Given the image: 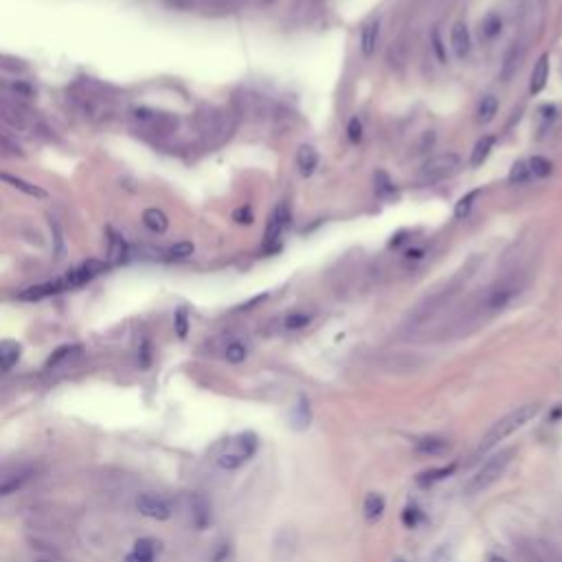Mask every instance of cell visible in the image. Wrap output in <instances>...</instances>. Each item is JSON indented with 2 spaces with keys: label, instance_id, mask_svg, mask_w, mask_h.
<instances>
[{
  "label": "cell",
  "instance_id": "cell-1",
  "mask_svg": "<svg viewBox=\"0 0 562 562\" xmlns=\"http://www.w3.org/2000/svg\"><path fill=\"white\" fill-rule=\"evenodd\" d=\"M540 413V404L538 402H530V404H523L518 409H514L512 413H507L503 415V418L485 433V438L479 446V455L481 452H487V450H492L497 444H501L503 440H507L510 435H514L516 430H521L523 426H528L536 415Z\"/></svg>",
  "mask_w": 562,
  "mask_h": 562
},
{
  "label": "cell",
  "instance_id": "cell-2",
  "mask_svg": "<svg viewBox=\"0 0 562 562\" xmlns=\"http://www.w3.org/2000/svg\"><path fill=\"white\" fill-rule=\"evenodd\" d=\"M514 459V448H505L501 452H494L492 457H487L481 468L477 470V473L468 479V483L464 485V490L466 494H479V492H485L487 487L494 485L503 475H505V470L507 466L512 464Z\"/></svg>",
  "mask_w": 562,
  "mask_h": 562
},
{
  "label": "cell",
  "instance_id": "cell-3",
  "mask_svg": "<svg viewBox=\"0 0 562 562\" xmlns=\"http://www.w3.org/2000/svg\"><path fill=\"white\" fill-rule=\"evenodd\" d=\"M257 446H260V442H257L255 433L238 435V438L231 442V446L224 452H220V457H217V468L229 470V473L231 470H238L240 466H244L253 455H255Z\"/></svg>",
  "mask_w": 562,
  "mask_h": 562
},
{
  "label": "cell",
  "instance_id": "cell-4",
  "mask_svg": "<svg viewBox=\"0 0 562 562\" xmlns=\"http://www.w3.org/2000/svg\"><path fill=\"white\" fill-rule=\"evenodd\" d=\"M516 551L525 562H562L549 542L532 536H521L516 540Z\"/></svg>",
  "mask_w": 562,
  "mask_h": 562
},
{
  "label": "cell",
  "instance_id": "cell-5",
  "mask_svg": "<svg viewBox=\"0 0 562 562\" xmlns=\"http://www.w3.org/2000/svg\"><path fill=\"white\" fill-rule=\"evenodd\" d=\"M461 167V158L457 154H438L428 158L424 165L420 167V176L424 180H442V178H448L452 174H457Z\"/></svg>",
  "mask_w": 562,
  "mask_h": 562
},
{
  "label": "cell",
  "instance_id": "cell-6",
  "mask_svg": "<svg viewBox=\"0 0 562 562\" xmlns=\"http://www.w3.org/2000/svg\"><path fill=\"white\" fill-rule=\"evenodd\" d=\"M136 505V510L143 514V516H148L152 521H167L172 518V503L165 499V497H160V494H154V492H143L136 497L134 501Z\"/></svg>",
  "mask_w": 562,
  "mask_h": 562
},
{
  "label": "cell",
  "instance_id": "cell-7",
  "mask_svg": "<svg viewBox=\"0 0 562 562\" xmlns=\"http://www.w3.org/2000/svg\"><path fill=\"white\" fill-rule=\"evenodd\" d=\"M290 220H293V215H290V209L288 205H277L273 215H270V222H268V229H266V240H264V246L270 248L275 246L281 238V233L290 226Z\"/></svg>",
  "mask_w": 562,
  "mask_h": 562
},
{
  "label": "cell",
  "instance_id": "cell-8",
  "mask_svg": "<svg viewBox=\"0 0 562 562\" xmlns=\"http://www.w3.org/2000/svg\"><path fill=\"white\" fill-rule=\"evenodd\" d=\"M134 121L141 130L145 132H167L172 130L174 121L167 117V115H160V113H152V110H136L134 113Z\"/></svg>",
  "mask_w": 562,
  "mask_h": 562
},
{
  "label": "cell",
  "instance_id": "cell-9",
  "mask_svg": "<svg viewBox=\"0 0 562 562\" xmlns=\"http://www.w3.org/2000/svg\"><path fill=\"white\" fill-rule=\"evenodd\" d=\"M450 450V442L446 438H438V435H426L420 438L415 444V452H420L424 457H442Z\"/></svg>",
  "mask_w": 562,
  "mask_h": 562
},
{
  "label": "cell",
  "instance_id": "cell-10",
  "mask_svg": "<svg viewBox=\"0 0 562 562\" xmlns=\"http://www.w3.org/2000/svg\"><path fill=\"white\" fill-rule=\"evenodd\" d=\"M158 551V542L154 538H141L134 542V549L128 554L125 562H154Z\"/></svg>",
  "mask_w": 562,
  "mask_h": 562
},
{
  "label": "cell",
  "instance_id": "cell-11",
  "mask_svg": "<svg viewBox=\"0 0 562 562\" xmlns=\"http://www.w3.org/2000/svg\"><path fill=\"white\" fill-rule=\"evenodd\" d=\"M450 46H452V53L464 60L468 53H470V31L464 23H455L450 31Z\"/></svg>",
  "mask_w": 562,
  "mask_h": 562
},
{
  "label": "cell",
  "instance_id": "cell-12",
  "mask_svg": "<svg viewBox=\"0 0 562 562\" xmlns=\"http://www.w3.org/2000/svg\"><path fill=\"white\" fill-rule=\"evenodd\" d=\"M547 79H549V56L547 53H542L538 58L534 70H532V77H530V93L532 95H538L542 88L547 86Z\"/></svg>",
  "mask_w": 562,
  "mask_h": 562
},
{
  "label": "cell",
  "instance_id": "cell-13",
  "mask_svg": "<svg viewBox=\"0 0 562 562\" xmlns=\"http://www.w3.org/2000/svg\"><path fill=\"white\" fill-rule=\"evenodd\" d=\"M378 40H380V20L373 18L369 20L365 27H362V33H360V51L362 56H373V51L378 46Z\"/></svg>",
  "mask_w": 562,
  "mask_h": 562
},
{
  "label": "cell",
  "instance_id": "cell-14",
  "mask_svg": "<svg viewBox=\"0 0 562 562\" xmlns=\"http://www.w3.org/2000/svg\"><path fill=\"white\" fill-rule=\"evenodd\" d=\"M297 167L301 172V176H312L319 167V152L312 148V145H301L297 150Z\"/></svg>",
  "mask_w": 562,
  "mask_h": 562
},
{
  "label": "cell",
  "instance_id": "cell-15",
  "mask_svg": "<svg viewBox=\"0 0 562 562\" xmlns=\"http://www.w3.org/2000/svg\"><path fill=\"white\" fill-rule=\"evenodd\" d=\"M295 547H297V534L293 530H283L275 540V556L283 562L288 558H293Z\"/></svg>",
  "mask_w": 562,
  "mask_h": 562
},
{
  "label": "cell",
  "instance_id": "cell-16",
  "mask_svg": "<svg viewBox=\"0 0 562 562\" xmlns=\"http://www.w3.org/2000/svg\"><path fill=\"white\" fill-rule=\"evenodd\" d=\"M385 512V497L378 492H369L362 503V514H365L367 523H376Z\"/></svg>",
  "mask_w": 562,
  "mask_h": 562
},
{
  "label": "cell",
  "instance_id": "cell-17",
  "mask_svg": "<svg viewBox=\"0 0 562 562\" xmlns=\"http://www.w3.org/2000/svg\"><path fill=\"white\" fill-rule=\"evenodd\" d=\"M20 360V345L15 340L0 343V369H11Z\"/></svg>",
  "mask_w": 562,
  "mask_h": 562
},
{
  "label": "cell",
  "instance_id": "cell-18",
  "mask_svg": "<svg viewBox=\"0 0 562 562\" xmlns=\"http://www.w3.org/2000/svg\"><path fill=\"white\" fill-rule=\"evenodd\" d=\"M455 473V464H450V466H444V468H433V470H424L422 475H418V485H422V487H430V485H435L438 481H442V479H446L448 475H452Z\"/></svg>",
  "mask_w": 562,
  "mask_h": 562
},
{
  "label": "cell",
  "instance_id": "cell-19",
  "mask_svg": "<svg viewBox=\"0 0 562 562\" xmlns=\"http://www.w3.org/2000/svg\"><path fill=\"white\" fill-rule=\"evenodd\" d=\"M290 420H293V426L297 430L310 426V402H307L305 397H299V402L295 404L293 413H290Z\"/></svg>",
  "mask_w": 562,
  "mask_h": 562
},
{
  "label": "cell",
  "instance_id": "cell-20",
  "mask_svg": "<svg viewBox=\"0 0 562 562\" xmlns=\"http://www.w3.org/2000/svg\"><path fill=\"white\" fill-rule=\"evenodd\" d=\"M499 113V99L494 95H485L479 103V110H477V121L479 123H490L494 121Z\"/></svg>",
  "mask_w": 562,
  "mask_h": 562
},
{
  "label": "cell",
  "instance_id": "cell-21",
  "mask_svg": "<svg viewBox=\"0 0 562 562\" xmlns=\"http://www.w3.org/2000/svg\"><path fill=\"white\" fill-rule=\"evenodd\" d=\"M143 222H145V226H148L150 231H154V233L167 231V224H170L167 215L162 213L160 209H148V211H145L143 213Z\"/></svg>",
  "mask_w": 562,
  "mask_h": 562
},
{
  "label": "cell",
  "instance_id": "cell-22",
  "mask_svg": "<svg viewBox=\"0 0 562 562\" xmlns=\"http://www.w3.org/2000/svg\"><path fill=\"white\" fill-rule=\"evenodd\" d=\"M514 295H516V288L514 286L497 288V290H492L490 299H487V307H490V310H501V307H505L507 303H510V299Z\"/></svg>",
  "mask_w": 562,
  "mask_h": 562
},
{
  "label": "cell",
  "instance_id": "cell-23",
  "mask_svg": "<svg viewBox=\"0 0 562 562\" xmlns=\"http://www.w3.org/2000/svg\"><path fill=\"white\" fill-rule=\"evenodd\" d=\"M492 148H494V136H483L477 145H475V150H473V156H470V165L473 167H477V165H481V162L490 156V152H492Z\"/></svg>",
  "mask_w": 562,
  "mask_h": 562
},
{
  "label": "cell",
  "instance_id": "cell-24",
  "mask_svg": "<svg viewBox=\"0 0 562 562\" xmlns=\"http://www.w3.org/2000/svg\"><path fill=\"white\" fill-rule=\"evenodd\" d=\"M503 29V20L499 13H487L485 20L481 23V38L483 40H494Z\"/></svg>",
  "mask_w": 562,
  "mask_h": 562
},
{
  "label": "cell",
  "instance_id": "cell-25",
  "mask_svg": "<svg viewBox=\"0 0 562 562\" xmlns=\"http://www.w3.org/2000/svg\"><path fill=\"white\" fill-rule=\"evenodd\" d=\"M528 167H530L532 178H547L554 172V162L542 156H534L528 160Z\"/></svg>",
  "mask_w": 562,
  "mask_h": 562
},
{
  "label": "cell",
  "instance_id": "cell-26",
  "mask_svg": "<svg viewBox=\"0 0 562 562\" xmlns=\"http://www.w3.org/2000/svg\"><path fill=\"white\" fill-rule=\"evenodd\" d=\"M481 193H483L481 189H473V191H468L464 198H459V203L455 205V217H466L470 211H473V207L479 200Z\"/></svg>",
  "mask_w": 562,
  "mask_h": 562
},
{
  "label": "cell",
  "instance_id": "cell-27",
  "mask_svg": "<svg viewBox=\"0 0 562 562\" xmlns=\"http://www.w3.org/2000/svg\"><path fill=\"white\" fill-rule=\"evenodd\" d=\"M193 514H196V525L200 530H205L209 525V518H211V510H209V503L203 497L193 499Z\"/></svg>",
  "mask_w": 562,
  "mask_h": 562
},
{
  "label": "cell",
  "instance_id": "cell-28",
  "mask_svg": "<svg viewBox=\"0 0 562 562\" xmlns=\"http://www.w3.org/2000/svg\"><path fill=\"white\" fill-rule=\"evenodd\" d=\"M0 180H5V183L13 185L15 189H20V191H25V193H29V196H35V198H46V193H44L40 187L29 185V183H25V180H20V178H13V176H7V174H0Z\"/></svg>",
  "mask_w": 562,
  "mask_h": 562
},
{
  "label": "cell",
  "instance_id": "cell-29",
  "mask_svg": "<svg viewBox=\"0 0 562 562\" xmlns=\"http://www.w3.org/2000/svg\"><path fill=\"white\" fill-rule=\"evenodd\" d=\"M246 354H248V350H246L244 343H240V340L229 343L226 350H224V358L229 362H233V365H238V362H244L246 360Z\"/></svg>",
  "mask_w": 562,
  "mask_h": 562
},
{
  "label": "cell",
  "instance_id": "cell-30",
  "mask_svg": "<svg viewBox=\"0 0 562 562\" xmlns=\"http://www.w3.org/2000/svg\"><path fill=\"white\" fill-rule=\"evenodd\" d=\"M530 178H532V174H530V167H528V160H518V162H514L512 170H510V183H514V185H525Z\"/></svg>",
  "mask_w": 562,
  "mask_h": 562
},
{
  "label": "cell",
  "instance_id": "cell-31",
  "mask_svg": "<svg viewBox=\"0 0 562 562\" xmlns=\"http://www.w3.org/2000/svg\"><path fill=\"white\" fill-rule=\"evenodd\" d=\"M428 562H455V549H452L450 542H442V545L433 549Z\"/></svg>",
  "mask_w": 562,
  "mask_h": 562
},
{
  "label": "cell",
  "instance_id": "cell-32",
  "mask_svg": "<svg viewBox=\"0 0 562 562\" xmlns=\"http://www.w3.org/2000/svg\"><path fill=\"white\" fill-rule=\"evenodd\" d=\"M310 321H312V314L293 312V314H288V319H286V330H301V328H305V325H310Z\"/></svg>",
  "mask_w": 562,
  "mask_h": 562
},
{
  "label": "cell",
  "instance_id": "cell-33",
  "mask_svg": "<svg viewBox=\"0 0 562 562\" xmlns=\"http://www.w3.org/2000/svg\"><path fill=\"white\" fill-rule=\"evenodd\" d=\"M189 255H193V244L191 242H178L176 246L170 248V257H174V260H185Z\"/></svg>",
  "mask_w": 562,
  "mask_h": 562
},
{
  "label": "cell",
  "instance_id": "cell-34",
  "mask_svg": "<svg viewBox=\"0 0 562 562\" xmlns=\"http://www.w3.org/2000/svg\"><path fill=\"white\" fill-rule=\"evenodd\" d=\"M347 139L352 143H360V139H362V121L358 117L350 119V123H347Z\"/></svg>",
  "mask_w": 562,
  "mask_h": 562
},
{
  "label": "cell",
  "instance_id": "cell-35",
  "mask_svg": "<svg viewBox=\"0 0 562 562\" xmlns=\"http://www.w3.org/2000/svg\"><path fill=\"white\" fill-rule=\"evenodd\" d=\"M125 260V244L113 235V242H110V262H121Z\"/></svg>",
  "mask_w": 562,
  "mask_h": 562
},
{
  "label": "cell",
  "instance_id": "cell-36",
  "mask_svg": "<svg viewBox=\"0 0 562 562\" xmlns=\"http://www.w3.org/2000/svg\"><path fill=\"white\" fill-rule=\"evenodd\" d=\"M187 330H189V323H187V314L180 310L178 314H176V334L180 336V338H185L187 336Z\"/></svg>",
  "mask_w": 562,
  "mask_h": 562
},
{
  "label": "cell",
  "instance_id": "cell-37",
  "mask_svg": "<svg viewBox=\"0 0 562 562\" xmlns=\"http://www.w3.org/2000/svg\"><path fill=\"white\" fill-rule=\"evenodd\" d=\"M72 350H75V347H60V350H58L56 354H53V356L49 358V362H46V367H53V365H58V362H62V360H64L66 356H70V354H72Z\"/></svg>",
  "mask_w": 562,
  "mask_h": 562
},
{
  "label": "cell",
  "instance_id": "cell-38",
  "mask_svg": "<svg viewBox=\"0 0 562 562\" xmlns=\"http://www.w3.org/2000/svg\"><path fill=\"white\" fill-rule=\"evenodd\" d=\"M233 217H235V222H240V224H250L253 222V213H250L248 207L238 209V211L233 213Z\"/></svg>",
  "mask_w": 562,
  "mask_h": 562
},
{
  "label": "cell",
  "instance_id": "cell-39",
  "mask_svg": "<svg viewBox=\"0 0 562 562\" xmlns=\"http://www.w3.org/2000/svg\"><path fill=\"white\" fill-rule=\"evenodd\" d=\"M418 516H420L418 507H415V505H409L407 510H404V516H402V518H404V523L409 525V528H413V525L418 523Z\"/></svg>",
  "mask_w": 562,
  "mask_h": 562
},
{
  "label": "cell",
  "instance_id": "cell-40",
  "mask_svg": "<svg viewBox=\"0 0 562 562\" xmlns=\"http://www.w3.org/2000/svg\"><path fill=\"white\" fill-rule=\"evenodd\" d=\"M404 255H407V260H422L424 257V250L422 248H411V250L404 253Z\"/></svg>",
  "mask_w": 562,
  "mask_h": 562
},
{
  "label": "cell",
  "instance_id": "cell-41",
  "mask_svg": "<svg viewBox=\"0 0 562 562\" xmlns=\"http://www.w3.org/2000/svg\"><path fill=\"white\" fill-rule=\"evenodd\" d=\"M487 562H507V560L499 554H487Z\"/></svg>",
  "mask_w": 562,
  "mask_h": 562
},
{
  "label": "cell",
  "instance_id": "cell-42",
  "mask_svg": "<svg viewBox=\"0 0 562 562\" xmlns=\"http://www.w3.org/2000/svg\"><path fill=\"white\" fill-rule=\"evenodd\" d=\"M35 562H62V560H58V558H38Z\"/></svg>",
  "mask_w": 562,
  "mask_h": 562
},
{
  "label": "cell",
  "instance_id": "cell-43",
  "mask_svg": "<svg viewBox=\"0 0 562 562\" xmlns=\"http://www.w3.org/2000/svg\"><path fill=\"white\" fill-rule=\"evenodd\" d=\"M395 562H404V560H402V558H397V560H395Z\"/></svg>",
  "mask_w": 562,
  "mask_h": 562
}]
</instances>
